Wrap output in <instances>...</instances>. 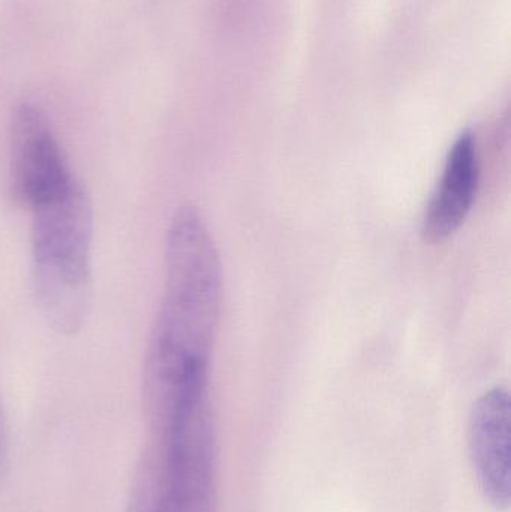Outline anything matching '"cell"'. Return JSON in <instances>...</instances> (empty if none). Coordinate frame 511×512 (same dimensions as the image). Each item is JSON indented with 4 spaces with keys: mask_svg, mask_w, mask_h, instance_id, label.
<instances>
[{
    "mask_svg": "<svg viewBox=\"0 0 511 512\" xmlns=\"http://www.w3.org/2000/svg\"><path fill=\"white\" fill-rule=\"evenodd\" d=\"M222 265L195 207L174 213L165 243L161 309L144 361L143 390L171 391L210 370L222 309Z\"/></svg>",
    "mask_w": 511,
    "mask_h": 512,
    "instance_id": "6da1fadb",
    "label": "cell"
},
{
    "mask_svg": "<svg viewBox=\"0 0 511 512\" xmlns=\"http://www.w3.org/2000/svg\"><path fill=\"white\" fill-rule=\"evenodd\" d=\"M92 237V203L75 179L33 209V294L45 321L63 336L83 330L89 318Z\"/></svg>",
    "mask_w": 511,
    "mask_h": 512,
    "instance_id": "7a4b0ae2",
    "label": "cell"
},
{
    "mask_svg": "<svg viewBox=\"0 0 511 512\" xmlns=\"http://www.w3.org/2000/svg\"><path fill=\"white\" fill-rule=\"evenodd\" d=\"M161 445L165 512H218V430L210 384L180 400Z\"/></svg>",
    "mask_w": 511,
    "mask_h": 512,
    "instance_id": "3957f363",
    "label": "cell"
},
{
    "mask_svg": "<svg viewBox=\"0 0 511 512\" xmlns=\"http://www.w3.org/2000/svg\"><path fill=\"white\" fill-rule=\"evenodd\" d=\"M72 180L44 111L29 102L18 105L11 123V186L15 197L33 210L65 191Z\"/></svg>",
    "mask_w": 511,
    "mask_h": 512,
    "instance_id": "277c9868",
    "label": "cell"
},
{
    "mask_svg": "<svg viewBox=\"0 0 511 512\" xmlns=\"http://www.w3.org/2000/svg\"><path fill=\"white\" fill-rule=\"evenodd\" d=\"M470 453L483 498L498 511L510 505V396L503 387L486 391L470 415Z\"/></svg>",
    "mask_w": 511,
    "mask_h": 512,
    "instance_id": "5b68a950",
    "label": "cell"
},
{
    "mask_svg": "<svg viewBox=\"0 0 511 512\" xmlns=\"http://www.w3.org/2000/svg\"><path fill=\"white\" fill-rule=\"evenodd\" d=\"M480 183L476 135L462 131L450 147L437 189L426 207L422 233L429 243L446 242L467 221Z\"/></svg>",
    "mask_w": 511,
    "mask_h": 512,
    "instance_id": "8992f818",
    "label": "cell"
},
{
    "mask_svg": "<svg viewBox=\"0 0 511 512\" xmlns=\"http://www.w3.org/2000/svg\"><path fill=\"white\" fill-rule=\"evenodd\" d=\"M126 512H165L164 481L147 469L135 471Z\"/></svg>",
    "mask_w": 511,
    "mask_h": 512,
    "instance_id": "52a82bcc",
    "label": "cell"
},
{
    "mask_svg": "<svg viewBox=\"0 0 511 512\" xmlns=\"http://www.w3.org/2000/svg\"><path fill=\"white\" fill-rule=\"evenodd\" d=\"M6 448H8V438H6V421L5 414H3L2 403H0V478H2L3 466H5Z\"/></svg>",
    "mask_w": 511,
    "mask_h": 512,
    "instance_id": "ba28073f",
    "label": "cell"
}]
</instances>
